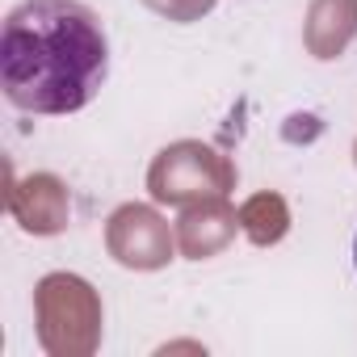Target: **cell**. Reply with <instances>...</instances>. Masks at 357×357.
I'll return each mask as SVG.
<instances>
[{"label":"cell","mask_w":357,"mask_h":357,"mask_svg":"<svg viewBox=\"0 0 357 357\" xmlns=\"http://www.w3.org/2000/svg\"><path fill=\"white\" fill-rule=\"evenodd\" d=\"M109 76V38L84 0H22L0 30V89L22 114L84 109Z\"/></svg>","instance_id":"obj_1"},{"label":"cell","mask_w":357,"mask_h":357,"mask_svg":"<svg viewBox=\"0 0 357 357\" xmlns=\"http://www.w3.org/2000/svg\"><path fill=\"white\" fill-rule=\"evenodd\" d=\"M353 261H357V240H353Z\"/></svg>","instance_id":"obj_2"}]
</instances>
